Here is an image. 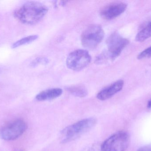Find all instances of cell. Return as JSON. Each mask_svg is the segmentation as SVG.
<instances>
[{
  "instance_id": "7a4b0ae2",
  "label": "cell",
  "mask_w": 151,
  "mask_h": 151,
  "mask_svg": "<svg viewBox=\"0 0 151 151\" xmlns=\"http://www.w3.org/2000/svg\"><path fill=\"white\" fill-rule=\"evenodd\" d=\"M96 123L94 118H88L80 121L62 131V142L66 143L76 139L83 133L91 129Z\"/></svg>"
},
{
  "instance_id": "8992f818",
  "label": "cell",
  "mask_w": 151,
  "mask_h": 151,
  "mask_svg": "<svg viewBox=\"0 0 151 151\" xmlns=\"http://www.w3.org/2000/svg\"><path fill=\"white\" fill-rule=\"evenodd\" d=\"M91 60V56L88 51L82 49L76 50L69 54L66 59V65L71 70L81 71L87 67Z\"/></svg>"
},
{
  "instance_id": "5b68a950",
  "label": "cell",
  "mask_w": 151,
  "mask_h": 151,
  "mask_svg": "<svg viewBox=\"0 0 151 151\" xmlns=\"http://www.w3.org/2000/svg\"><path fill=\"white\" fill-rule=\"evenodd\" d=\"M130 142L127 133L120 131L106 139L101 146L102 151H125Z\"/></svg>"
},
{
  "instance_id": "ba28073f",
  "label": "cell",
  "mask_w": 151,
  "mask_h": 151,
  "mask_svg": "<svg viewBox=\"0 0 151 151\" xmlns=\"http://www.w3.org/2000/svg\"><path fill=\"white\" fill-rule=\"evenodd\" d=\"M127 8L126 4L121 2L111 3L105 6L100 11L101 17L107 20L117 17L122 14Z\"/></svg>"
},
{
  "instance_id": "277c9868",
  "label": "cell",
  "mask_w": 151,
  "mask_h": 151,
  "mask_svg": "<svg viewBox=\"0 0 151 151\" xmlns=\"http://www.w3.org/2000/svg\"><path fill=\"white\" fill-rule=\"evenodd\" d=\"M26 123L23 120L12 121L0 129V138L4 141H14L20 137L27 129Z\"/></svg>"
},
{
  "instance_id": "3957f363",
  "label": "cell",
  "mask_w": 151,
  "mask_h": 151,
  "mask_svg": "<svg viewBox=\"0 0 151 151\" xmlns=\"http://www.w3.org/2000/svg\"><path fill=\"white\" fill-rule=\"evenodd\" d=\"M104 36V32L101 26L91 25L82 34V44L87 48H95L103 40Z\"/></svg>"
},
{
  "instance_id": "6da1fadb",
  "label": "cell",
  "mask_w": 151,
  "mask_h": 151,
  "mask_svg": "<svg viewBox=\"0 0 151 151\" xmlns=\"http://www.w3.org/2000/svg\"><path fill=\"white\" fill-rule=\"evenodd\" d=\"M47 7L36 1H28L14 12L15 17L26 25L37 24L43 18L47 12Z\"/></svg>"
},
{
  "instance_id": "52a82bcc",
  "label": "cell",
  "mask_w": 151,
  "mask_h": 151,
  "mask_svg": "<svg viewBox=\"0 0 151 151\" xmlns=\"http://www.w3.org/2000/svg\"><path fill=\"white\" fill-rule=\"evenodd\" d=\"M128 40L118 34L114 33L107 40L108 51L105 52L108 59L114 60L119 56L122 50L128 44Z\"/></svg>"
},
{
  "instance_id": "4fadbf2b",
  "label": "cell",
  "mask_w": 151,
  "mask_h": 151,
  "mask_svg": "<svg viewBox=\"0 0 151 151\" xmlns=\"http://www.w3.org/2000/svg\"><path fill=\"white\" fill-rule=\"evenodd\" d=\"M38 38V35H32L27 37H24L20 40L17 41L16 42L14 43L12 45V48H16L20 46H22L25 44H28L31 43L32 42L34 41Z\"/></svg>"
},
{
  "instance_id": "9a60e30c",
  "label": "cell",
  "mask_w": 151,
  "mask_h": 151,
  "mask_svg": "<svg viewBox=\"0 0 151 151\" xmlns=\"http://www.w3.org/2000/svg\"><path fill=\"white\" fill-rule=\"evenodd\" d=\"M137 151H151V144L142 147Z\"/></svg>"
},
{
  "instance_id": "9c48e42d",
  "label": "cell",
  "mask_w": 151,
  "mask_h": 151,
  "mask_svg": "<svg viewBox=\"0 0 151 151\" xmlns=\"http://www.w3.org/2000/svg\"><path fill=\"white\" fill-rule=\"evenodd\" d=\"M124 85V82L122 80L117 81L109 87L103 89L98 94L97 98L101 101L109 99L116 93L120 91Z\"/></svg>"
},
{
  "instance_id": "7c38bea8",
  "label": "cell",
  "mask_w": 151,
  "mask_h": 151,
  "mask_svg": "<svg viewBox=\"0 0 151 151\" xmlns=\"http://www.w3.org/2000/svg\"><path fill=\"white\" fill-rule=\"evenodd\" d=\"M151 37V22L146 27L142 29L136 37V40L138 42H143Z\"/></svg>"
},
{
  "instance_id": "30bf717a",
  "label": "cell",
  "mask_w": 151,
  "mask_h": 151,
  "mask_svg": "<svg viewBox=\"0 0 151 151\" xmlns=\"http://www.w3.org/2000/svg\"><path fill=\"white\" fill-rule=\"evenodd\" d=\"M63 94L61 89L52 88L42 91L36 96V99L39 101H47L57 98Z\"/></svg>"
},
{
  "instance_id": "5bb4252c",
  "label": "cell",
  "mask_w": 151,
  "mask_h": 151,
  "mask_svg": "<svg viewBox=\"0 0 151 151\" xmlns=\"http://www.w3.org/2000/svg\"><path fill=\"white\" fill-rule=\"evenodd\" d=\"M150 57H151V46L142 51L137 57L138 59H140Z\"/></svg>"
},
{
  "instance_id": "2e32d148",
  "label": "cell",
  "mask_w": 151,
  "mask_h": 151,
  "mask_svg": "<svg viewBox=\"0 0 151 151\" xmlns=\"http://www.w3.org/2000/svg\"><path fill=\"white\" fill-rule=\"evenodd\" d=\"M148 107L149 108H151V99L150 100V102H149L148 104Z\"/></svg>"
},
{
  "instance_id": "8fae6325",
  "label": "cell",
  "mask_w": 151,
  "mask_h": 151,
  "mask_svg": "<svg viewBox=\"0 0 151 151\" xmlns=\"http://www.w3.org/2000/svg\"><path fill=\"white\" fill-rule=\"evenodd\" d=\"M67 90L72 95L77 97H85L88 94L87 89L83 86H72L69 87Z\"/></svg>"
}]
</instances>
